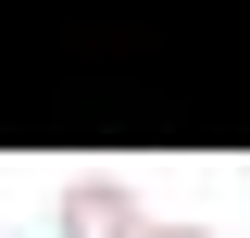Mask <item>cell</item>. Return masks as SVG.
<instances>
[{
  "instance_id": "obj_2",
  "label": "cell",
  "mask_w": 250,
  "mask_h": 238,
  "mask_svg": "<svg viewBox=\"0 0 250 238\" xmlns=\"http://www.w3.org/2000/svg\"><path fill=\"white\" fill-rule=\"evenodd\" d=\"M138 238H188V226H138Z\"/></svg>"
},
{
  "instance_id": "obj_1",
  "label": "cell",
  "mask_w": 250,
  "mask_h": 238,
  "mask_svg": "<svg viewBox=\"0 0 250 238\" xmlns=\"http://www.w3.org/2000/svg\"><path fill=\"white\" fill-rule=\"evenodd\" d=\"M62 226H75V238H138V213H125V188H62Z\"/></svg>"
}]
</instances>
